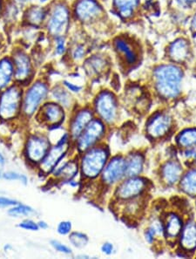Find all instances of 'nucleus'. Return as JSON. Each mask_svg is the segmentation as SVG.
<instances>
[{
  "mask_svg": "<svg viewBox=\"0 0 196 259\" xmlns=\"http://www.w3.org/2000/svg\"><path fill=\"white\" fill-rule=\"evenodd\" d=\"M175 121L169 112L159 111L152 114L146 122V135L151 141H161L172 134Z\"/></svg>",
  "mask_w": 196,
  "mask_h": 259,
  "instance_id": "9",
  "label": "nucleus"
},
{
  "mask_svg": "<svg viewBox=\"0 0 196 259\" xmlns=\"http://www.w3.org/2000/svg\"><path fill=\"white\" fill-rule=\"evenodd\" d=\"M182 193L190 197H196V168H190L184 171L178 183Z\"/></svg>",
  "mask_w": 196,
  "mask_h": 259,
  "instance_id": "24",
  "label": "nucleus"
},
{
  "mask_svg": "<svg viewBox=\"0 0 196 259\" xmlns=\"http://www.w3.org/2000/svg\"><path fill=\"white\" fill-rule=\"evenodd\" d=\"M125 178V156H111L99 179L102 186L115 188Z\"/></svg>",
  "mask_w": 196,
  "mask_h": 259,
  "instance_id": "12",
  "label": "nucleus"
},
{
  "mask_svg": "<svg viewBox=\"0 0 196 259\" xmlns=\"http://www.w3.org/2000/svg\"><path fill=\"white\" fill-rule=\"evenodd\" d=\"M144 238L146 242L150 246H154L159 240H165L164 225L162 217L153 218L149 222V225L145 230Z\"/></svg>",
  "mask_w": 196,
  "mask_h": 259,
  "instance_id": "23",
  "label": "nucleus"
},
{
  "mask_svg": "<svg viewBox=\"0 0 196 259\" xmlns=\"http://www.w3.org/2000/svg\"><path fill=\"white\" fill-rule=\"evenodd\" d=\"M176 145L181 149H196V128H186L176 136Z\"/></svg>",
  "mask_w": 196,
  "mask_h": 259,
  "instance_id": "27",
  "label": "nucleus"
},
{
  "mask_svg": "<svg viewBox=\"0 0 196 259\" xmlns=\"http://www.w3.org/2000/svg\"><path fill=\"white\" fill-rule=\"evenodd\" d=\"M107 128L108 127L107 125L99 118H93L81 133V135L73 142V147L75 148L76 152L80 155L91 148L104 142V139L107 135Z\"/></svg>",
  "mask_w": 196,
  "mask_h": 259,
  "instance_id": "8",
  "label": "nucleus"
},
{
  "mask_svg": "<svg viewBox=\"0 0 196 259\" xmlns=\"http://www.w3.org/2000/svg\"><path fill=\"white\" fill-rule=\"evenodd\" d=\"M64 86H65L66 89L68 90L69 92H72V93H79L82 89V86L74 85V84L71 83V82L66 81V80L64 81Z\"/></svg>",
  "mask_w": 196,
  "mask_h": 259,
  "instance_id": "42",
  "label": "nucleus"
},
{
  "mask_svg": "<svg viewBox=\"0 0 196 259\" xmlns=\"http://www.w3.org/2000/svg\"><path fill=\"white\" fill-rule=\"evenodd\" d=\"M72 232V222L61 221L57 226V232L60 236H67Z\"/></svg>",
  "mask_w": 196,
  "mask_h": 259,
  "instance_id": "37",
  "label": "nucleus"
},
{
  "mask_svg": "<svg viewBox=\"0 0 196 259\" xmlns=\"http://www.w3.org/2000/svg\"><path fill=\"white\" fill-rule=\"evenodd\" d=\"M57 45H56V52L58 54H63L65 52V40L63 37H58L56 38Z\"/></svg>",
  "mask_w": 196,
  "mask_h": 259,
  "instance_id": "41",
  "label": "nucleus"
},
{
  "mask_svg": "<svg viewBox=\"0 0 196 259\" xmlns=\"http://www.w3.org/2000/svg\"><path fill=\"white\" fill-rule=\"evenodd\" d=\"M2 8H3V1L0 0V13H1V11H2Z\"/></svg>",
  "mask_w": 196,
  "mask_h": 259,
  "instance_id": "48",
  "label": "nucleus"
},
{
  "mask_svg": "<svg viewBox=\"0 0 196 259\" xmlns=\"http://www.w3.org/2000/svg\"><path fill=\"white\" fill-rule=\"evenodd\" d=\"M14 80V66L12 59L4 57L0 59V93L10 86Z\"/></svg>",
  "mask_w": 196,
  "mask_h": 259,
  "instance_id": "25",
  "label": "nucleus"
},
{
  "mask_svg": "<svg viewBox=\"0 0 196 259\" xmlns=\"http://www.w3.org/2000/svg\"><path fill=\"white\" fill-rule=\"evenodd\" d=\"M65 108L55 101H45L35 114V118L38 123L44 127H47L49 130L60 128L65 121Z\"/></svg>",
  "mask_w": 196,
  "mask_h": 259,
  "instance_id": "11",
  "label": "nucleus"
},
{
  "mask_svg": "<svg viewBox=\"0 0 196 259\" xmlns=\"http://www.w3.org/2000/svg\"><path fill=\"white\" fill-rule=\"evenodd\" d=\"M17 204H19V202L15 199H12L10 197H0V209L12 207L14 205H17Z\"/></svg>",
  "mask_w": 196,
  "mask_h": 259,
  "instance_id": "38",
  "label": "nucleus"
},
{
  "mask_svg": "<svg viewBox=\"0 0 196 259\" xmlns=\"http://www.w3.org/2000/svg\"><path fill=\"white\" fill-rule=\"evenodd\" d=\"M69 10L63 3H58L53 7L49 15L47 29L49 33L56 38L62 37L69 26Z\"/></svg>",
  "mask_w": 196,
  "mask_h": 259,
  "instance_id": "14",
  "label": "nucleus"
},
{
  "mask_svg": "<svg viewBox=\"0 0 196 259\" xmlns=\"http://www.w3.org/2000/svg\"><path fill=\"white\" fill-rule=\"evenodd\" d=\"M50 245L58 253H62V254H65V255H71L72 253V250L68 246L63 244L59 240H55V239L51 240Z\"/></svg>",
  "mask_w": 196,
  "mask_h": 259,
  "instance_id": "35",
  "label": "nucleus"
},
{
  "mask_svg": "<svg viewBox=\"0 0 196 259\" xmlns=\"http://www.w3.org/2000/svg\"><path fill=\"white\" fill-rule=\"evenodd\" d=\"M114 47L118 55L128 66H134L139 60V52L134 43L126 38H118L114 41Z\"/></svg>",
  "mask_w": 196,
  "mask_h": 259,
  "instance_id": "20",
  "label": "nucleus"
},
{
  "mask_svg": "<svg viewBox=\"0 0 196 259\" xmlns=\"http://www.w3.org/2000/svg\"><path fill=\"white\" fill-rule=\"evenodd\" d=\"M180 1H182L183 3H191V2H195L196 0H180Z\"/></svg>",
  "mask_w": 196,
  "mask_h": 259,
  "instance_id": "47",
  "label": "nucleus"
},
{
  "mask_svg": "<svg viewBox=\"0 0 196 259\" xmlns=\"http://www.w3.org/2000/svg\"><path fill=\"white\" fill-rule=\"evenodd\" d=\"M190 53V47L186 40L183 38L177 39L170 45L169 50V57L174 62L182 63L186 60Z\"/></svg>",
  "mask_w": 196,
  "mask_h": 259,
  "instance_id": "26",
  "label": "nucleus"
},
{
  "mask_svg": "<svg viewBox=\"0 0 196 259\" xmlns=\"http://www.w3.org/2000/svg\"><path fill=\"white\" fill-rule=\"evenodd\" d=\"M106 65L107 63L103 58L94 56L93 58H90L88 61H86V72L90 74H100L106 68Z\"/></svg>",
  "mask_w": 196,
  "mask_h": 259,
  "instance_id": "31",
  "label": "nucleus"
},
{
  "mask_svg": "<svg viewBox=\"0 0 196 259\" xmlns=\"http://www.w3.org/2000/svg\"><path fill=\"white\" fill-rule=\"evenodd\" d=\"M79 174V155L73 159L63 160L54 170L51 173L52 177L59 183H69L75 179Z\"/></svg>",
  "mask_w": 196,
  "mask_h": 259,
  "instance_id": "18",
  "label": "nucleus"
},
{
  "mask_svg": "<svg viewBox=\"0 0 196 259\" xmlns=\"http://www.w3.org/2000/svg\"><path fill=\"white\" fill-rule=\"evenodd\" d=\"M41 3H45V2H46V1H48V0H39Z\"/></svg>",
  "mask_w": 196,
  "mask_h": 259,
  "instance_id": "49",
  "label": "nucleus"
},
{
  "mask_svg": "<svg viewBox=\"0 0 196 259\" xmlns=\"http://www.w3.org/2000/svg\"><path fill=\"white\" fill-rule=\"evenodd\" d=\"M2 174H3V173L1 172V171H0V178H1V177H2Z\"/></svg>",
  "mask_w": 196,
  "mask_h": 259,
  "instance_id": "50",
  "label": "nucleus"
},
{
  "mask_svg": "<svg viewBox=\"0 0 196 259\" xmlns=\"http://www.w3.org/2000/svg\"><path fill=\"white\" fill-rule=\"evenodd\" d=\"M183 79L180 66L175 64L161 65L154 72L155 91L163 100H176L182 93Z\"/></svg>",
  "mask_w": 196,
  "mask_h": 259,
  "instance_id": "1",
  "label": "nucleus"
},
{
  "mask_svg": "<svg viewBox=\"0 0 196 259\" xmlns=\"http://www.w3.org/2000/svg\"><path fill=\"white\" fill-rule=\"evenodd\" d=\"M51 95L54 101L61 105L65 109L70 108L72 105V95L66 88H63L61 86L54 87L51 91Z\"/></svg>",
  "mask_w": 196,
  "mask_h": 259,
  "instance_id": "28",
  "label": "nucleus"
},
{
  "mask_svg": "<svg viewBox=\"0 0 196 259\" xmlns=\"http://www.w3.org/2000/svg\"><path fill=\"white\" fill-rule=\"evenodd\" d=\"M110 157V149L105 142L79 155V175L82 179L89 182L99 179Z\"/></svg>",
  "mask_w": 196,
  "mask_h": 259,
  "instance_id": "2",
  "label": "nucleus"
},
{
  "mask_svg": "<svg viewBox=\"0 0 196 259\" xmlns=\"http://www.w3.org/2000/svg\"><path fill=\"white\" fill-rule=\"evenodd\" d=\"M23 86L13 84L0 93V119L10 121L21 116Z\"/></svg>",
  "mask_w": 196,
  "mask_h": 259,
  "instance_id": "3",
  "label": "nucleus"
},
{
  "mask_svg": "<svg viewBox=\"0 0 196 259\" xmlns=\"http://www.w3.org/2000/svg\"><path fill=\"white\" fill-rule=\"evenodd\" d=\"M145 156L141 151H132L125 156V178L141 176L145 169Z\"/></svg>",
  "mask_w": 196,
  "mask_h": 259,
  "instance_id": "21",
  "label": "nucleus"
},
{
  "mask_svg": "<svg viewBox=\"0 0 196 259\" xmlns=\"http://www.w3.org/2000/svg\"><path fill=\"white\" fill-rule=\"evenodd\" d=\"M19 228L24 231H29V232H38V223L31 220V219H24L23 221H21L18 225Z\"/></svg>",
  "mask_w": 196,
  "mask_h": 259,
  "instance_id": "36",
  "label": "nucleus"
},
{
  "mask_svg": "<svg viewBox=\"0 0 196 259\" xmlns=\"http://www.w3.org/2000/svg\"><path fill=\"white\" fill-rule=\"evenodd\" d=\"M2 178L7 180V181H19L24 185H27L28 184L27 176L23 175V174L15 172V171H8V172L3 173Z\"/></svg>",
  "mask_w": 196,
  "mask_h": 259,
  "instance_id": "34",
  "label": "nucleus"
},
{
  "mask_svg": "<svg viewBox=\"0 0 196 259\" xmlns=\"http://www.w3.org/2000/svg\"><path fill=\"white\" fill-rule=\"evenodd\" d=\"M72 58L75 60H79L82 59L84 55H85V48L83 45H77L75 48L73 49L72 51Z\"/></svg>",
  "mask_w": 196,
  "mask_h": 259,
  "instance_id": "40",
  "label": "nucleus"
},
{
  "mask_svg": "<svg viewBox=\"0 0 196 259\" xmlns=\"http://www.w3.org/2000/svg\"><path fill=\"white\" fill-rule=\"evenodd\" d=\"M192 29L196 33V14L195 15V17H194L193 20H192Z\"/></svg>",
  "mask_w": 196,
  "mask_h": 259,
  "instance_id": "44",
  "label": "nucleus"
},
{
  "mask_svg": "<svg viewBox=\"0 0 196 259\" xmlns=\"http://www.w3.org/2000/svg\"><path fill=\"white\" fill-rule=\"evenodd\" d=\"M114 6L121 17H130L138 6L139 0H114Z\"/></svg>",
  "mask_w": 196,
  "mask_h": 259,
  "instance_id": "29",
  "label": "nucleus"
},
{
  "mask_svg": "<svg viewBox=\"0 0 196 259\" xmlns=\"http://www.w3.org/2000/svg\"><path fill=\"white\" fill-rule=\"evenodd\" d=\"M49 93L48 84L44 80H36L28 86L27 90L23 94L21 116L26 119L33 117L42 105L45 103Z\"/></svg>",
  "mask_w": 196,
  "mask_h": 259,
  "instance_id": "4",
  "label": "nucleus"
},
{
  "mask_svg": "<svg viewBox=\"0 0 196 259\" xmlns=\"http://www.w3.org/2000/svg\"><path fill=\"white\" fill-rule=\"evenodd\" d=\"M0 47H1V40H0Z\"/></svg>",
  "mask_w": 196,
  "mask_h": 259,
  "instance_id": "51",
  "label": "nucleus"
},
{
  "mask_svg": "<svg viewBox=\"0 0 196 259\" xmlns=\"http://www.w3.org/2000/svg\"><path fill=\"white\" fill-rule=\"evenodd\" d=\"M45 17V11L43 8L39 6H32L29 8L25 13V18L28 24L33 26H37L41 24Z\"/></svg>",
  "mask_w": 196,
  "mask_h": 259,
  "instance_id": "30",
  "label": "nucleus"
},
{
  "mask_svg": "<svg viewBox=\"0 0 196 259\" xmlns=\"http://www.w3.org/2000/svg\"><path fill=\"white\" fill-rule=\"evenodd\" d=\"M72 140L68 132H64L54 144H52L48 152L38 164V169L43 175H51L56 167L68 156L72 148Z\"/></svg>",
  "mask_w": 196,
  "mask_h": 259,
  "instance_id": "6",
  "label": "nucleus"
},
{
  "mask_svg": "<svg viewBox=\"0 0 196 259\" xmlns=\"http://www.w3.org/2000/svg\"><path fill=\"white\" fill-rule=\"evenodd\" d=\"M183 163L178 159H169L162 163L159 170L160 181L167 187L178 185L184 173Z\"/></svg>",
  "mask_w": 196,
  "mask_h": 259,
  "instance_id": "17",
  "label": "nucleus"
},
{
  "mask_svg": "<svg viewBox=\"0 0 196 259\" xmlns=\"http://www.w3.org/2000/svg\"><path fill=\"white\" fill-rule=\"evenodd\" d=\"M4 163H5V158H4L3 155L0 153V165L2 166Z\"/></svg>",
  "mask_w": 196,
  "mask_h": 259,
  "instance_id": "45",
  "label": "nucleus"
},
{
  "mask_svg": "<svg viewBox=\"0 0 196 259\" xmlns=\"http://www.w3.org/2000/svg\"><path fill=\"white\" fill-rule=\"evenodd\" d=\"M38 228L39 230L41 229V230H47L49 228V225L46 222L43 221V220H40V221L38 222Z\"/></svg>",
  "mask_w": 196,
  "mask_h": 259,
  "instance_id": "43",
  "label": "nucleus"
},
{
  "mask_svg": "<svg viewBox=\"0 0 196 259\" xmlns=\"http://www.w3.org/2000/svg\"><path fill=\"white\" fill-rule=\"evenodd\" d=\"M95 117L93 107H85L76 109L72 112L71 119L69 120L68 134L70 135L72 144L78 139L90 121Z\"/></svg>",
  "mask_w": 196,
  "mask_h": 259,
  "instance_id": "15",
  "label": "nucleus"
},
{
  "mask_svg": "<svg viewBox=\"0 0 196 259\" xmlns=\"http://www.w3.org/2000/svg\"><path fill=\"white\" fill-rule=\"evenodd\" d=\"M93 110L95 117L103 121L107 127L114 126L120 118L117 98L110 91H102L93 102Z\"/></svg>",
  "mask_w": 196,
  "mask_h": 259,
  "instance_id": "5",
  "label": "nucleus"
},
{
  "mask_svg": "<svg viewBox=\"0 0 196 259\" xmlns=\"http://www.w3.org/2000/svg\"><path fill=\"white\" fill-rule=\"evenodd\" d=\"M14 80L20 86L31 82L33 75V68L30 57L23 50H17L13 53ZM29 85V84H28Z\"/></svg>",
  "mask_w": 196,
  "mask_h": 259,
  "instance_id": "13",
  "label": "nucleus"
},
{
  "mask_svg": "<svg viewBox=\"0 0 196 259\" xmlns=\"http://www.w3.org/2000/svg\"><path fill=\"white\" fill-rule=\"evenodd\" d=\"M183 253H194L196 251V221L194 219H188L184 222L183 230L180 235L178 244Z\"/></svg>",
  "mask_w": 196,
  "mask_h": 259,
  "instance_id": "19",
  "label": "nucleus"
},
{
  "mask_svg": "<svg viewBox=\"0 0 196 259\" xmlns=\"http://www.w3.org/2000/svg\"><path fill=\"white\" fill-rule=\"evenodd\" d=\"M151 182L143 176L126 177L115 187L114 199L115 202H124L148 195Z\"/></svg>",
  "mask_w": 196,
  "mask_h": 259,
  "instance_id": "7",
  "label": "nucleus"
},
{
  "mask_svg": "<svg viewBox=\"0 0 196 259\" xmlns=\"http://www.w3.org/2000/svg\"><path fill=\"white\" fill-rule=\"evenodd\" d=\"M17 3H21V4H24V3H27L28 2H30L31 0H16Z\"/></svg>",
  "mask_w": 196,
  "mask_h": 259,
  "instance_id": "46",
  "label": "nucleus"
},
{
  "mask_svg": "<svg viewBox=\"0 0 196 259\" xmlns=\"http://www.w3.org/2000/svg\"><path fill=\"white\" fill-rule=\"evenodd\" d=\"M164 225V235L167 245L176 246L184 225L183 217L176 211H169L162 217Z\"/></svg>",
  "mask_w": 196,
  "mask_h": 259,
  "instance_id": "16",
  "label": "nucleus"
},
{
  "mask_svg": "<svg viewBox=\"0 0 196 259\" xmlns=\"http://www.w3.org/2000/svg\"><path fill=\"white\" fill-rule=\"evenodd\" d=\"M34 213L35 210L33 208L25 205V204H20V203L10 207V210L7 211V214L9 215L10 217L16 218L29 217Z\"/></svg>",
  "mask_w": 196,
  "mask_h": 259,
  "instance_id": "32",
  "label": "nucleus"
},
{
  "mask_svg": "<svg viewBox=\"0 0 196 259\" xmlns=\"http://www.w3.org/2000/svg\"><path fill=\"white\" fill-rule=\"evenodd\" d=\"M69 243L76 249L85 248L89 242L88 236L80 232H72L69 234Z\"/></svg>",
  "mask_w": 196,
  "mask_h": 259,
  "instance_id": "33",
  "label": "nucleus"
},
{
  "mask_svg": "<svg viewBox=\"0 0 196 259\" xmlns=\"http://www.w3.org/2000/svg\"><path fill=\"white\" fill-rule=\"evenodd\" d=\"M101 253L105 254V255H107V256H110L112 254H114V246L110 242H105L103 245L101 246Z\"/></svg>",
  "mask_w": 196,
  "mask_h": 259,
  "instance_id": "39",
  "label": "nucleus"
},
{
  "mask_svg": "<svg viewBox=\"0 0 196 259\" xmlns=\"http://www.w3.org/2000/svg\"><path fill=\"white\" fill-rule=\"evenodd\" d=\"M51 146L52 142L49 135L42 133L31 134L28 136L24 145V156L31 164L38 166L42 160L45 158Z\"/></svg>",
  "mask_w": 196,
  "mask_h": 259,
  "instance_id": "10",
  "label": "nucleus"
},
{
  "mask_svg": "<svg viewBox=\"0 0 196 259\" xmlns=\"http://www.w3.org/2000/svg\"><path fill=\"white\" fill-rule=\"evenodd\" d=\"M100 5L95 0H79L75 7L76 16L81 21H91L100 13Z\"/></svg>",
  "mask_w": 196,
  "mask_h": 259,
  "instance_id": "22",
  "label": "nucleus"
}]
</instances>
